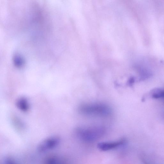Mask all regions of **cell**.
I'll use <instances>...</instances> for the list:
<instances>
[{"label":"cell","instance_id":"obj_1","mask_svg":"<svg viewBox=\"0 0 164 164\" xmlns=\"http://www.w3.org/2000/svg\"><path fill=\"white\" fill-rule=\"evenodd\" d=\"M79 112L85 115L107 117L111 115L112 110L107 105L101 103L82 104L79 107Z\"/></svg>","mask_w":164,"mask_h":164},{"label":"cell","instance_id":"obj_2","mask_svg":"<svg viewBox=\"0 0 164 164\" xmlns=\"http://www.w3.org/2000/svg\"><path fill=\"white\" fill-rule=\"evenodd\" d=\"M79 138L83 141L91 142L95 141L103 136L105 132V128L102 126L87 128L79 127L76 131Z\"/></svg>","mask_w":164,"mask_h":164},{"label":"cell","instance_id":"obj_3","mask_svg":"<svg viewBox=\"0 0 164 164\" xmlns=\"http://www.w3.org/2000/svg\"><path fill=\"white\" fill-rule=\"evenodd\" d=\"M60 142V139L58 137L52 136L48 137L39 144L37 146V150L40 153H44L56 148L59 144Z\"/></svg>","mask_w":164,"mask_h":164},{"label":"cell","instance_id":"obj_4","mask_svg":"<svg viewBox=\"0 0 164 164\" xmlns=\"http://www.w3.org/2000/svg\"><path fill=\"white\" fill-rule=\"evenodd\" d=\"M126 140L122 139L114 142H101L97 145V148L101 151H106L118 148L125 144Z\"/></svg>","mask_w":164,"mask_h":164},{"label":"cell","instance_id":"obj_5","mask_svg":"<svg viewBox=\"0 0 164 164\" xmlns=\"http://www.w3.org/2000/svg\"><path fill=\"white\" fill-rule=\"evenodd\" d=\"M16 105L18 109L23 112H27L30 109V104L27 99L25 97L20 98L17 99Z\"/></svg>","mask_w":164,"mask_h":164},{"label":"cell","instance_id":"obj_6","mask_svg":"<svg viewBox=\"0 0 164 164\" xmlns=\"http://www.w3.org/2000/svg\"><path fill=\"white\" fill-rule=\"evenodd\" d=\"M45 164H66L64 161L57 156H49L47 159Z\"/></svg>","mask_w":164,"mask_h":164},{"label":"cell","instance_id":"obj_7","mask_svg":"<svg viewBox=\"0 0 164 164\" xmlns=\"http://www.w3.org/2000/svg\"><path fill=\"white\" fill-rule=\"evenodd\" d=\"M151 94L152 98H164V90L160 88L155 89L152 91Z\"/></svg>","mask_w":164,"mask_h":164},{"label":"cell","instance_id":"obj_8","mask_svg":"<svg viewBox=\"0 0 164 164\" xmlns=\"http://www.w3.org/2000/svg\"><path fill=\"white\" fill-rule=\"evenodd\" d=\"M14 65L18 67H22L23 64V61L22 58L18 55H16L14 57Z\"/></svg>","mask_w":164,"mask_h":164},{"label":"cell","instance_id":"obj_9","mask_svg":"<svg viewBox=\"0 0 164 164\" xmlns=\"http://www.w3.org/2000/svg\"><path fill=\"white\" fill-rule=\"evenodd\" d=\"M4 164H17L12 158L8 157L6 158L4 161Z\"/></svg>","mask_w":164,"mask_h":164},{"label":"cell","instance_id":"obj_10","mask_svg":"<svg viewBox=\"0 0 164 164\" xmlns=\"http://www.w3.org/2000/svg\"><path fill=\"white\" fill-rule=\"evenodd\" d=\"M135 81V79L134 77H131L128 81V84L130 86L133 85V84L134 83Z\"/></svg>","mask_w":164,"mask_h":164}]
</instances>
